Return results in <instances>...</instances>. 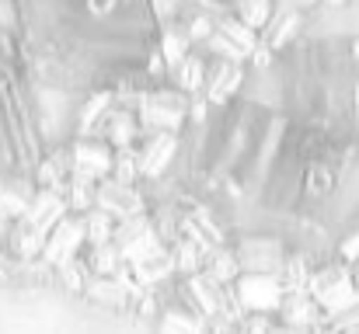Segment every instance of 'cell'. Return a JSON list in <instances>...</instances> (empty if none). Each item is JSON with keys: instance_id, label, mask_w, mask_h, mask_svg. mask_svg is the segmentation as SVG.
<instances>
[{"instance_id": "1", "label": "cell", "mask_w": 359, "mask_h": 334, "mask_svg": "<svg viewBox=\"0 0 359 334\" xmlns=\"http://www.w3.org/2000/svg\"><path fill=\"white\" fill-rule=\"evenodd\" d=\"M234 293H238L241 307L255 310V314L283 310V300H286L283 275H276V272H251V268H244L234 279Z\"/></svg>"}, {"instance_id": "6", "label": "cell", "mask_w": 359, "mask_h": 334, "mask_svg": "<svg viewBox=\"0 0 359 334\" xmlns=\"http://www.w3.org/2000/svg\"><path fill=\"white\" fill-rule=\"evenodd\" d=\"M276 11H279V0H234V14L255 32H265V25L276 18Z\"/></svg>"}, {"instance_id": "4", "label": "cell", "mask_w": 359, "mask_h": 334, "mask_svg": "<svg viewBox=\"0 0 359 334\" xmlns=\"http://www.w3.org/2000/svg\"><path fill=\"white\" fill-rule=\"evenodd\" d=\"M206 74H210V56L192 49L171 67V84L178 91H185L189 98H199L206 91Z\"/></svg>"}, {"instance_id": "3", "label": "cell", "mask_w": 359, "mask_h": 334, "mask_svg": "<svg viewBox=\"0 0 359 334\" xmlns=\"http://www.w3.org/2000/svg\"><path fill=\"white\" fill-rule=\"evenodd\" d=\"M178 146H182V132H175V129L147 132L143 143L136 146V157H140V178H161V174L171 167V157L178 153Z\"/></svg>"}, {"instance_id": "5", "label": "cell", "mask_w": 359, "mask_h": 334, "mask_svg": "<svg viewBox=\"0 0 359 334\" xmlns=\"http://www.w3.org/2000/svg\"><path fill=\"white\" fill-rule=\"evenodd\" d=\"M7 174H21V167H18V150H14V136H11L7 81H4V67H0V178H7Z\"/></svg>"}, {"instance_id": "2", "label": "cell", "mask_w": 359, "mask_h": 334, "mask_svg": "<svg viewBox=\"0 0 359 334\" xmlns=\"http://www.w3.org/2000/svg\"><path fill=\"white\" fill-rule=\"evenodd\" d=\"M70 157H74V174L88 178V181H105L116 167V146L105 136H81L70 143Z\"/></svg>"}]
</instances>
